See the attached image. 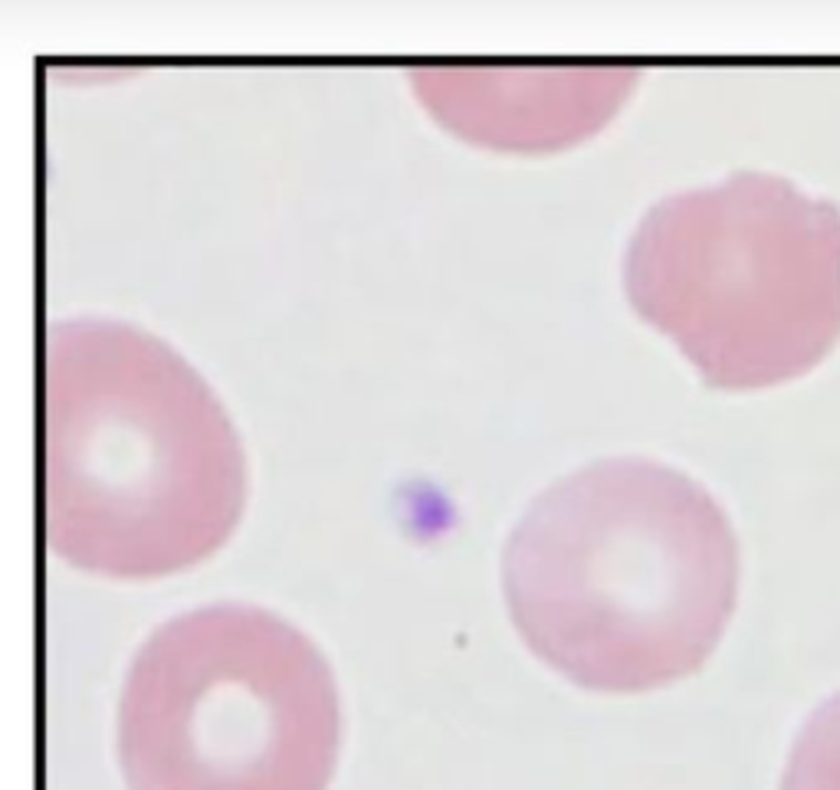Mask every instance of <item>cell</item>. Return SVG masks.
<instances>
[{"mask_svg":"<svg viewBox=\"0 0 840 790\" xmlns=\"http://www.w3.org/2000/svg\"><path fill=\"white\" fill-rule=\"evenodd\" d=\"M503 590L529 650L597 693L693 676L729 627L739 541L700 482L657 459L591 463L509 535Z\"/></svg>","mask_w":840,"mask_h":790,"instance_id":"6da1fadb","label":"cell"},{"mask_svg":"<svg viewBox=\"0 0 840 790\" xmlns=\"http://www.w3.org/2000/svg\"><path fill=\"white\" fill-rule=\"evenodd\" d=\"M43 528L73 568L161 578L237 528L244 449L221 400L171 344L69 318L43 344Z\"/></svg>","mask_w":840,"mask_h":790,"instance_id":"7a4b0ae2","label":"cell"},{"mask_svg":"<svg viewBox=\"0 0 840 790\" xmlns=\"http://www.w3.org/2000/svg\"><path fill=\"white\" fill-rule=\"evenodd\" d=\"M624 289L710 387L804 377L840 342V207L762 171L663 197L630 237Z\"/></svg>","mask_w":840,"mask_h":790,"instance_id":"3957f363","label":"cell"},{"mask_svg":"<svg viewBox=\"0 0 840 790\" xmlns=\"http://www.w3.org/2000/svg\"><path fill=\"white\" fill-rule=\"evenodd\" d=\"M338 738L326 656L293 623L246 603L158 627L119 702L129 790H326Z\"/></svg>","mask_w":840,"mask_h":790,"instance_id":"277c9868","label":"cell"},{"mask_svg":"<svg viewBox=\"0 0 840 790\" xmlns=\"http://www.w3.org/2000/svg\"><path fill=\"white\" fill-rule=\"evenodd\" d=\"M410 79L460 139L542 151L575 145L601 128L630 92L637 69H414Z\"/></svg>","mask_w":840,"mask_h":790,"instance_id":"5b68a950","label":"cell"},{"mask_svg":"<svg viewBox=\"0 0 840 790\" xmlns=\"http://www.w3.org/2000/svg\"><path fill=\"white\" fill-rule=\"evenodd\" d=\"M782 790H840V693L821 702L798 732Z\"/></svg>","mask_w":840,"mask_h":790,"instance_id":"8992f818","label":"cell"}]
</instances>
